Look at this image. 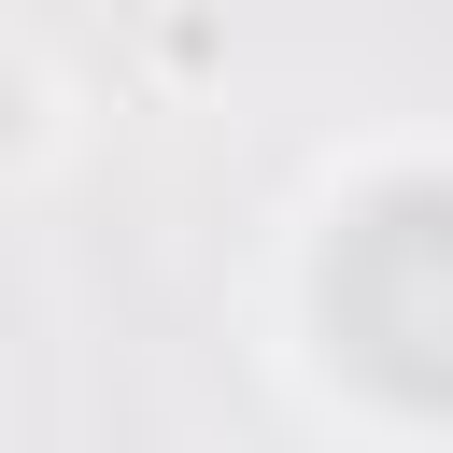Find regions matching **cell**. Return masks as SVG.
Instances as JSON below:
<instances>
[{
  "mask_svg": "<svg viewBox=\"0 0 453 453\" xmlns=\"http://www.w3.org/2000/svg\"><path fill=\"white\" fill-rule=\"evenodd\" d=\"M269 354L340 425H453V127H368L283 198Z\"/></svg>",
  "mask_w": 453,
  "mask_h": 453,
  "instance_id": "1",
  "label": "cell"
}]
</instances>
